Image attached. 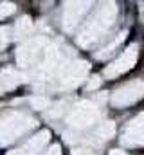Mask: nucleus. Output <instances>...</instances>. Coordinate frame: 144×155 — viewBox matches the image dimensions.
I'll list each match as a JSON object with an SVG mask.
<instances>
[{"label":"nucleus","instance_id":"7ed1b4c3","mask_svg":"<svg viewBox=\"0 0 144 155\" xmlns=\"http://www.w3.org/2000/svg\"><path fill=\"white\" fill-rule=\"evenodd\" d=\"M112 155H124V153H112Z\"/></svg>","mask_w":144,"mask_h":155},{"label":"nucleus","instance_id":"f03ea898","mask_svg":"<svg viewBox=\"0 0 144 155\" xmlns=\"http://www.w3.org/2000/svg\"><path fill=\"white\" fill-rule=\"evenodd\" d=\"M123 141H126L128 144H144V114L130 123L126 137Z\"/></svg>","mask_w":144,"mask_h":155},{"label":"nucleus","instance_id":"f257e3e1","mask_svg":"<svg viewBox=\"0 0 144 155\" xmlns=\"http://www.w3.org/2000/svg\"><path fill=\"white\" fill-rule=\"evenodd\" d=\"M142 92H144V85L142 83H139V81H135V83H130V85L119 88V90L115 92V96H113L112 101H113L115 105L133 103L135 99H139V97L142 96Z\"/></svg>","mask_w":144,"mask_h":155}]
</instances>
